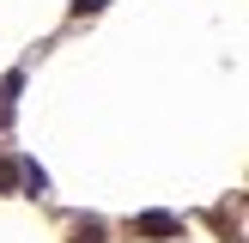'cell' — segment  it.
<instances>
[{"mask_svg":"<svg viewBox=\"0 0 249 243\" xmlns=\"http://www.w3.org/2000/svg\"><path fill=\"white\" fill-rule=\"evenodd\" d=\"M0 194H18V158H0Z\"/></svg>","mask_w":249,"mask_h":243,"instance_id":"obj_5","label":"cell"},{"mask_svg":"<svg viewBox=\"0 0 249 243\" xmlns=\"http://www.w3.org/2000/svg\"><path fill=\"white\" fill-rule=\"evenodd\" d=\"M109 0H73V18H91V12H104Z\"/></svg>","mask_w":249,"mask_h":243,"instance_id":"obj_6","label":"cell"},{"mask_svg":"<svg viewBox=\"0 0 249 243\" xmlns=\"http://www.w3.org/2000/svg\"><path fill=\"white\" fill-rule=\"evenodd\" d=\"M134 231H140V237H182V219H177V213H164V207H152V213L134 219Z\"/></svg>","mask_w":249,"mask_h":243,"instance_id":"obj_1","label":"cell"},{"mask_svg":"<svg viewBox=\"0 0 249 243\" xmlns=\"http://www.w3.org/2000/svg\"><path fill=\"white\" fill-rule=\"evenodd\" d=\"M18 189L24 194H49V170L36 164V158H18Z\"/></svg>","mask_w":249,"mask_h":243,"instance_id":"obj_3","label":"cell"},{"mask_svg":"<svg viewBox=\"0 0 249 243\" xmlns=\"http://www.w3.org/2000/svg\"><path fill=\"white\" fill-rule=\"evenodd\" d=\"M109 231H104V219L97 213H85V219H73V243H104Z\"/></svg>","mask_w":249,"mask_h":243,"instance_id":"obj_4","label":"cell"},{"mask_svg":"<svg viewBox=\"0 0 249 243\" xmlns=\"http://www.w3.org/2000/svg\"><path fill=\"white\" fill-rule=\"evenodd\" d=\"M18 91H24V73L12 67L6 79H0V128H6V122H12V109H18Z\"/></svg>","mask_w":249,"mask_h":243,"instance_id":"obj_2","label":"cell"}]
</instances>
